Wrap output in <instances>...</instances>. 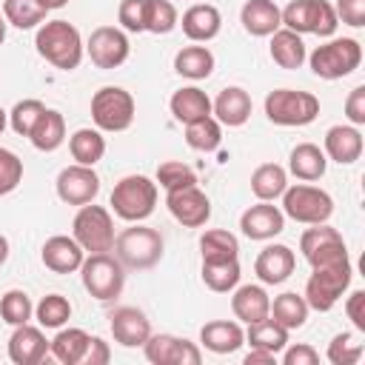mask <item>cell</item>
<instances>
[{
  "label": "cell",
  "instance_id": "1",
  "mask_svg": "<svg viewBox=\"0 0 365 365\" xmlns=\"http://www.w3.org/2000/svg\"><path fill=\"white\" fill-rule=\"evenodd\" d=\"M34 46H37V54L51 63L54 68L60 71H74L83 60V37L77 31V26H71L68 20H48L37 29V37H34Z\"/></svg>",
  "mask_w": 365,
  "mask_h": 365
},
{
  "label": "cell",
  "instance_id": "2",
  "mask_svg": "<svg viewBox=\"0 0 365 365\" xmlns=\"http://www.w3.org/2000/svg\"><path fill=\"white\" fill-rule=\"evenodd\" d=\"M163 248H165L163 234L140 222L114 237V257L123 262V268H134V271L154 268L163 257Z\"/></svg>",
  "mask_w": 365,
  "mask_h": 365
},
{
  "label": "cell",
  "instance_id": "3",
  "mask_svg": "<svg viewBox=\"0 0 365 365\" xmlns=\"http://www.w3.org/2000/svg\"><path fill=\"white\" fill-rule=\"evenodd\" d=\"M157 182L145 174H128L111 188V211L125 222H143L154 214Z\"/></svg>",
  "mask_w": 365,
  "mask_h": 365
},
{
  "label": "cell",
  "instance_id": "4",
  "mask_svg": "<svg viewBox=\"0 0 365 365\" xmlns=\"http://www.w3.org/2000/svg\"><path fill=\"white\" fill-rule=\"evenodd\" d=\"M311 71L322 80H339L359 68L362 63V46L354 37H336L322 46H317L308 57Z\"/></svg>",
  "mask_w": 365,
  "mask_h": 365
},
{
  "label": "cell",
  "instance_id": "5",
  "mask_svg": "<svg viewBox=\"0 0 365 365\" xmlns=\"http://www.w3.org/2000/svg\"><path fill=\"white\" fill-rule=\"evenodd\" d=\"M80 277H83V288L100 299V302H111L123 294L125 285V268L117 257H111L108 251L103 254H88L80 265Z\"/></svg>",
  "mask_w": 365,
  "mask_h": 365
},
{
  "label": "cell",
  "instance_id": "6",
  "mask_svg": "<svg viewBox=\"0 0 365 365\" xmlns=\"http://www.w3.org/2000/svg\"><path fill=\"white\" fill-rule=\"evenodd\" d=\"M282 26L297 34H317L331 37L339 26L336 11L328 0H291L285 9H279Z\"/></svg>",
  "mask_w": 365,
  "mask_h": 365
},
{
  "label": "cell",
  "instance_id": "7",
  "mask_svg": "<svg viewBox=\"0 0 365 365\" xmlns=\"http://www.w3.org/2000/svg\"><path fill=\"white\" fill-rule=\"evenodd\" d=\"M265 117L274 125H308L319 117V100L311 91L274 88L265 97Z\"/></svg>",
  "mask_w": 365,
  "mask_h": 365
},
{
  "label": "cell",
  "instance_id": "8",
  "mask_svg": "<svg viewBox=\"0 0 365 365\" xmlns=\"http://www.w3.org/2000/svg\"><path fill=\"white\" fill-rule=\"evenodd\" d=\"M71 237L88 254L111 251L114 248V220H111V211L103 208V205H94V202L80 205V211L74 214V222H71Z\"/></svg>",
  "mask_w": 365,
  "mask_h": 365
},
{
  "label": "cell",
  "instance_id": "9",
  "mask_svg": "<svg viewBox=\"0 0 365 365\" xmlns=\"http://www.w3.org/2000/svg\"><path fill=\"white\" fill-rule=\"evenodd\" d=\"M282 214L302 222V225H319L328 222L334 214V200L328 191L308 185V182H297L291 188L282 191Z\"/></svg>",
  "mask_w": 365,
  "mask_h": 365
},
{
  "label": "cell",
  "instance_id": "10",
  "mask_svg": "<svg viewBox=\"0 0 365 365\" xmlns=\"http://www.w3.org/2000/svg\"><path fill=\"white\" fill-rule=\"evenodd\" d=\"M351 277H354L351 259L348 262H336V265H319V268H314V274L305 282V294H302L305 302H308V308L322 311V314L331 311L339 302V297L348 291Z\"/></svg>",
  "mask_w": 365,
  "mask_h": 365
},
{
  "label": "cell",
  "instance_id": "11",
  "mask_svg": "<svg viewBox=\"0 0 365 365\" xmlns=\"http://www.w3.org/2000/svg\"><path fill=\"white\" fill-rule=\"evenodd\" d=\"M91 120L100 131H125L134 123V97L120 86H103L91 97Z\"/></svg>",
  "mask_w": 365,
  "mask_h": 365
},
{
  "label": "cell",
  "instance_id": "12",
  "mask_svg": "<svg viewBox=\"0 0 365 365\" xmlns=\"http://www.w3.org/2000/svg\"><path fill=\"white\" fill-rule=\"evenodd\" d=\"M299 251H302V257L311 262V268L348 262L345 240H342V234H339L336 228H331L328 222H319V225L305 228L302 237H299Z\"/></svg>",
  "mask_w": 365,
  "mask_h": 365
},
{
  "label": "cell",
  "instance_id": "13",
  "mask_svg": "<svg viewBox=\"0 0 365 365\" xmlns=\"http://www.w3.org/2000/svg\"><path fill=\"white\" fill-rule=\"evenodd\" d=\"M86 51L91 57V63L97 68H120L125 60H128V51H131V43L125 37L123 29L117 26H97L86 43Z\"/></svg>",
  "mask_w": 365,
  "mask_h": 365
},
{
  "label": "cell",
  "instance_id": "14",
  "mask_svg": "<svg viewBox=\"0 0 365 365\" xmlns=\"http://www.w3.org/2000/svg\"><path fill=\"white\" fill-rule=\"evenodd\" d=\"M57 197L66 202V205H86V202H94V197L100 194V177L94 171V165H66L60 174H57Z\"/></svg>",
  "mask_w": 365,
  "mask_h": 365
},
{
  "label": "cell",
  "instance_id": "15",
  "mask_svg": "<svg viewBox=\"0 0 365 365\" xmlns=\"http://www.w3.org/2000/svg\"><path fill=\"white\" fill-rule=\"evenodd\" d=\"M143 351H145V359L154 365H200L202 362L200 348L174 334H151L143 342Z\"/></svg>",
  "mask_w": 365,
  "mask_h": 365
},
{
  "label": "cell",
  "instance_id": "16",
  "mask_svg": "<svg viewBox=\"0 0 365 365\" xmlns=\"http://www.w3.org/2000/svg\"><path fill=\"white\" fill-rule=\"evenodd\" d=\"M165 205L171 217L185 228H200L211 217V200L197 185H185L177 191H165Z\"/></svg>",
  "mask_w": 365,
  "mask_h": 365
},
{
  "label": "cell",
  "instance_id": "17",
  "mask_svg": "<svg viewBox=\"0 0 365 365\" xmlns=\"http://www.w3.org/2000/svg\"><path fill=\"white\" fill-rule=\"evenodd\" d=\"M108 325H111V336L114 342H120L123 348H137L151 336V322L148 317L134 308V305H120L108 314Z\"/></svg>",
  "mask_w": 365,
  "mask_h": 365
},
{
  "label": "cell",
  "instance_id": "18",
  "mask_svg": "<svg viewBox=\"0 0 365 365\" xmlns=\"http://www.w3.org/2000/svg\"><path fill=\"white\" fill-rule=\"evenodd\" d=\"M240 228H242V234L248 240H274L277 234L285 231V214H282V208L259 200L257 205L242 211Z\"/></svg>",
  "mask_w": 365,
  "mask_h": 365
},
{
  "label": "cell",
  "instance_id": "19",
  "mask_svg": "<svg viewBox=\"0 0 365 365\" xmlns=\"http://www.w3.org/2000/svg\"><path fill=\"white\" fill-rule=\"evenodd\" d=\"M40 259L48 271L54 274H74L80 271L83 259H86V251L80 248V242L74 237H66V234H54L43 242V251H40Z\"/></svg>",
  "mask_w": 365,
  "mask_h": 365
},
{
  "label": "cell",
  "instance_id": "20",
  "mask_svg": "<svg viewBox=\"0 0 365 365\" xmlns=\"http://www.w3.org/2000/svg\"><path fill=\"white\" fill-rule=\"evenodd\" d=\"M297 268V257L288 245H265L254 259V274L262 285H279L285 282Z\"/></svg>",
  "mask_w": 365,
  "mask_h": 365
},
{
  "label": "cell",
  "instance_id": "21",
  "mask_svg": "<svg viewBox=\"0 0 365 365\" xmlns=\"http://www.w3.org/2000/svg\"><path fill=\"white\" fill-rule=\"evenodd\" d=\"M48 354V339L40 328L34 325H17L14 334L9 336V359L14 365H37Z\"/></svg>",
  "mask_w": 365,
  "mask_h": 365
},
{
  "label": "cell",
  "instance_id": "22",
  "mask_svg": "<svg viewBox=\"0 0 365 365\" xmlns=\"http://www.w3.org/2000/svg\"><path fill=\"white\" fill-rule=\"evenodd\" d=\"M251 108H254V103H251L248 91L240 88V86H228V88H222V91L217 94V100L211 103V114H214V120H217L220 125H228V128H240V125H245L248 117H251Z\"/></svg>",
  "mask_w": 365,
  "mask_h": 365
},
{
  "label": "cell",
  "instance_id": "23",
  "mask_svg": "<svg viewBox=\"0 0 365 365\" xmlns=\"http://www.w3.org/2000/svg\"><path fill=\"white\" fill-rule=\"evenodd\" d=\"M180 26H182V34L191 43H208V40H214L220 34L222 17H220L217 6H211V3H194V6H188L182 11Z\"/></svg>",
  "mask_w": 365,
  "mask_h": 365
},
{
  "label": "cell",
  "instance_id": "24",
  "mask_svg": "<svg viewBox=\"0 0 365 365\" xmlns=\"http://www.w3.org/2000/svg\"><path fill=\"white\" fill-rule=\"evenodd\" d=\"M240 23L251 37H271L282 26L279 6L274 0H245L240 9Z\"/></svg>",
  "mask_w": 365,
  "mask_h": 365
},
{
  "label": "cell",
  "instance_id": "25",
  "mask_svg": "<svg viewBox=\"0 0 365 365\" xmlns=\"http://www.w3.org/2000/svg\"><path fill=\"white\" fill-rule=\"evenodd\" d=\"M325 157L339 163V165H351L359 160L362 154V134L356 125H331L325 131Z\"/></svg>",
  "mask_w": 365,
  "mask_h": 365
},
{
  "label": "cell",
  "instance_id": "26",
  "mask_svg": "<svg viewBox=\"0 0 365 365\" xmlns=\"http://www.w3.org/2000/svg\"><path fill=\"white\" fill-rule=\"evenodd\" d=\"M200 342L211 354H234L245 345V331L231 319H214V322L202 325Z\"/></svg>",
  "mask_w": 365,
  "mask_h": 365
},
{
  "label": "cell",
  "instance_id": "27",
  "mask_svg": "<svg viewBox=\"0 0 365 365\" xmlns=\"http://www.w3.org/2000/svg\"><path fill=\"white\" fill-rule=\"evenodd\" d=\"M231 311L245 325L259 322V319H265L271 314V297L265 294L262 285H240V288H234Z\"/></svg>",
  "mask_w": 365,
  "mask_h": 365
},
{
  "label": "cell",
  "instance_id": "28",
  "mask_svg": "<svg viewBox=\"0 0 365 365\" xmlns=\"http://www.w3.org/2000/svg\"><path fill=\"white\" fill-rule=\"evenodd\" d=\"M168 108H171L174 120L185 125V123H194V120L208 117V114H211V100H208V94H205L202 88L185 86V88H180V91L171 94Z\"/></svg>",
  "mask_w": 365,
  "mask_h": 365
},
{
  "label": "cell",
  "instance_id": "29",
  "mask_svg": "<svg viewBox=\"0 0 365 365\" xmlns=\"http://www.w3.org/2000/svg\"><path fill=\"white\" fill-rule=\"evenodd\" d=\"M288 168H291V174H294L297 180L314 182V180H319V177L325 174L328 157H325V151H322L319 145H314V143H299V145L291 151V157H288Z\"/></svg>",
  "mask_w": 365,
  "mask_h": 365
},
{
  "label": "cell",
  "instance_id": "30",
  "mask_svg": "<svg viewBox=\"0 0 365 365\" xmlns=\"http://www.w3.org/2000/svg\"><path fill=\"white\" fill-rule=\"evenodd\" d=\"M305 43H302V34L291 31V29H277L271 34V60L279 66V68H299L305 63Z\"/></svg>",
  "mask_w": 365,
  "mask_h": 365
},
{
  "label": "cell",
  "instance_id": "31",
  "mask_svg": "<svg viewBox=\"0 0 365 365\" xmlns=\"http://www.w3.org/2000/svg\"><path fill=\"white\" fill-rule=\"evenodd\" d=\"M29 140H31V145L37 151H57L63 145V140H66V120H63V114L54 111V108H46L40 114V120L34 123Z\"/></svg>",
  "mask_w": 365,
  "mask_h": 365
},
{
  "label": "cell",
  "instance_id": "32",
  "mask_svg": "<svg viewBox=\"0 0 365 365\" xmlns=\"http://www.w3.org/2000/svg\"><path fill=\"white\" fill-rule=\"evenodd\" d=\"M214 54L205 46H185L174 54V71L188 80H205L214 71Z\"/></svg>",
  "mask_w": 365,
  "mask_h": 365
},
{
  "label": "cell",
  "instance_id": "33",
  "mask_svg": "<svg viewBox=\"0 0 365 365\" xmlns=\"http://www.w3.org/2000/svg\"><path fill=\"white\" fill-rule=\"evenodd\" d=\"M285 188H288V171H285L282 165H277V163H262V165L254 168V174H251V191H254L257 200L271 202V200L282 197Z\"/></svg>",
  "mask_w": 365,
  "mask_h": 365
},
{
  "label": "cell",
  "instance_id": "34",
  "mask_svg": "<svg viewBox=\"0 0 365 365\" xmlns=\"http://www.w3.org/2000/svg\"><path fill=\"white\" fill-rule=\"evenodd\" d=\"M308 302H305V297L302 294H297V291H285V294H279V297H274V302H271V319H277L282 328H288V331H297V328H302L305 325V319H308Z\"/></svg>",
  "mask_w": 365,
  "mask_h": 365
},
{
  "label": "cell",
  "instance_id": "35",
  "mask_svg": "<svg viewBox=\"0 0 365 365\" xmlns=\"http://www.w3.org/2000/svg\"><path fill=\"white\" fill-rule=\"evenodd\" d=\"M245 342L251 348H259V351H268V354H279L288 345V328H282L277 319L265 317V319L248 325Z\"/></svg>",
  "mask_w": 365,
  "mask_h": 365
},
{
  "label": "cell",
  "instance_id": "36",
  "mask_svg": "<svg viewBox=\"0 0 365 365\" xmlns=\"http://www.w3.org/2000/svg\"><path fill=\"white\" fill-rule=\"evenodd\" d=\"M88 339L91 336L83 328H60V334L48 342V351L63 365H80V359L88 348Z\"/></svg>",
  "mask_w": 365,
  "mask_h": 365
},
{
  "label": "cell",
  "instance_id": "37",
  "mask_svg": "<svg viewBox=\"0 0 365 365\" xmlns=\"http://www.w3.org/2000/svg\"><path fill=\"white\" fill-rule=\"evenodd\" d=\"M68 151L80 165H97L106 154V137L100 128H77L68 137Z\"/></svg>",
  "mask_w": 365,
  "mask_h": 365
},
{
  "label": "cell",
  "instance_id": "38",
  "mask_svg": "<svg viewBox=\"0 0 365 365\" xmlns=\"http://www.w3.org/2000/svg\"><path fill=\"white\" fill-rule=\"evenodd\" d=\"M200 251H202V262H214V259H237L240 254V240L225 231V228H211L200 237Z\"/></svg>",
  "mask_w": 365,
  "mask_h": 365
},
{
  "label": "cell",
  "instance_id": "39",
  "mask_svg": "<svg viewBox=\"0 0 365 365\" xmlns=\"http://www.w3.org/2000/svg\"><path fill=\"white\" fill-rule=\"evenodd\" d=\"M202 282L217 291V294H228L240 285V262L237 259H214V262H202Z\"/></svg>",
  "mask_w": 365,
  "mask_h": 365
},
{
  "label": "cell",
  "instance_id": "40",
  "mask_svg": "<svg viewBox=\"0 0 365 365\" xmlns=\"http://www.w3.org/2000/svg\"><path fill=\"white\" fill-rule=\"evenodd\" d=\"M46 6L40 0H3V17L14 29H34L46 20Z\"/></svg>",
  "mask_w": 365,
  "mask_h": 365
},
{
  "label": "cell",
  "instance_id": "41",
  "mask_svg": "<svg viewBox=\"0 0 365 365\" xmlns=\"http://www.w3.org/2000/svg\"><path fill=\"white\" fill-rule=\"evenodd\" d=\"M185 143L194 148V151H214L220 148L222 143V125L208 114L202 120H194V123H185Z\"/></svg>",
  "mask_w": 365,
  "mask_h": 365
},
{
  "label": "cell",
  "instance_id": "42",
  "mask_svg": "<svg viewBox=\"0 0 365 365\" xmlns=\"http://www.w3.org/2000/svg\"><path fill=\"white\" fill-rule=\"evenodd\" d=\"M34 317L43 328H63L71 319V302L63 294H48L34 305Z\"/></svg>",
  "mask_w": 365,
  "mask_h": 365
},
{
  "label": "cell",
  "instance_id": "43",
  "mask_svg": "<svg viewBox=\"0 0 365 365\" xmlns=\"http://www.w3.org/2000/svg\"><path fill=\"white\" fill-rule=\"evenodd\" d=\"M31 314H34V305H31L26 291L11 288V291H6L0 297V317H3V322L17 328V325H26L31 319Z\"/></svg>",
  "mask_w": 365,
  "mask_h": 365
},
{
  "label": "cell",
  "instance_id": "44",
  "mask_svg": "<svg viewBox=\"0 0 365 365\" xmlns=\"http://www.w3.org/2000/svg\"><path fill=\"white\" fill-rule=\"evenodd\" d=\"M180 23V14L171 0H145V31L168 34Z\"/></svg>",
  "mask_w": 365,
  "mask_h": 365
},
{
  "label": "cell",
  "instance_id": "45",
  "mask_svg": "<svg viewBox=\"0 0 365 365\" xmlns=\"http://www.w3.org/2000/svg\"><path fill=\"white\" fill-rule=\"evenodd\" d=\"M43 111H46V106H43L40 100H34V97L20 100V103L9 111V125L14 128V134L29 137V134H31V128H34V123L40 120V114H43Z\"/></svg>",
  "mask_w": 365,
  "mask_h": 365
},
{
  "label": "cell",
  "instance_id": "46",
  "mask_svg": "<svg viewBox=\"0 0 365 365\" xmlns=\"http://www.w3.org/2000/svg\"><path fill=\"white\" fill-rule=\"evenodd\" d=\"M157 182L165 191H177V188H185V185H197V174H194L191 165H185L180 160H168L157 168Z\"/></svg>",
  "mask_w": 365,
  "mask_h": 365
},
{
  "label": "cell",
  "instance_id": "47",
  "mask_svg": "<svg viewBox=\"0 0 365 365\" xmlns=\"http://www.w3.org/2000/svg\"><path fill=\"white\" fill-rule=\"evenodd\" d=\"M20 182H23V160L11 148L0 145V197L11 194Z\"/></svg>",
  "mask_w": 365,
  "mask_h": 365
},
{
  "label": "cell",
  "instance_id": "48",
  "mask_svg": "<svg viewBox=\"0 0 365 365\" xmlns=\"http://www.w3.org/2000/svg\"><path fill=\"white\" fill-rule=\"evenodd\" d=\"M325 356H328L331 365H354L362 356V345H354L351 342V334H336L328 342V354Z\"/></svg>",
  "mask_w": 365,
  "mask_h": 365
},
{
  "label": "cell",
  "instance_id": "49",
  "mask_svg": "<svg viewBox=\"0 0 365 365\" xmlns=\"http://www.w3.org/2000/svg\"><path fill=\"white\" fill-rule=\"evenodd\" d=\"M117 20L125 31H145V0H123L117 9Z\"/></svg>",
  "mask_w": 365,
  "mask_h": 365
},
{
  "label": "cell",
  "instance_id": "50",
  "mask_svg": "<svg viewBox=\"0 0 365 365\" xmlns=\"http://www.w3.org/2000/svg\"><path fill=\"white\" fill-rule=\"evenodd\" d=\"M334 11H336V20H342L345 26H354V29L365 26V0H336Z\"/></svg>",
  "mask_w": 365,
  "mask_h": 365
},
{
  "label": "cell",
  "instance_id": "51",
  "mask_svg": "<svg viewBox=\"0 0 365 365\" xmlns=\"http://www.w3.org/2000/svg\"><path fill=\"white\" fill-rule=\"evenodd\" d=\"M279 354H282V365H317L319 362V354L305 342L285 345Z\"/></svg>",
  "mask_w": 365,
  "mask_h": 365
},
{
  "label": "cell",
  "instance_id": "52",
  "mask_svg": "<svg viewBox=\"0 0 365 365\" xmlns=\"http://www.w3.org/2000/svg\"><path fill=\"white\" fill-rule=\"evenodd\" d=\"M345 117L351 120V125H365V86L351 88L345 100Z\"/></svg>",
  "mask_w": 365,
  "mask_h": 365
},
{
  "label": "cell",
  "instance_id": "53",
  "mask_svg": "<svg viewBox=\"0 0 365 365\" xmlns=\"http://www.w3.org/2000/svg\"><path fill=\"white\" fill-rule=\"evenodd\" d=\"M108 359H111L108 342L100 339V336H91V339H88V348H86V354H83V359H80V365H106Z\"/></svg>",
  "mask_w": 365,
  "mask_h": 365
},
{
  "label": "cell",
  "instance_id": "54",
  "mask_svg": "<svg viewBox=\"0 0 365 365\" xmlns=\"http://www.w3.org/2000/svg\"><path fill=\"white\" fill-rule=\"evenodd\" d=\"M345 314L356 331H365V291H354L345 302Z\"/></svg>",
  "mask_w": 365,
  "mask_h": 365
},
{
  "label": "cell",
  "instance_id": "55",
  "mask_svg": "<svg viewBox=\"0 0 365 365\" xmlns=\"http://www.w3.org/2000/svg\"><path fill=\"white\" fill-rule=\"evenodd\" d=\"M277 365V354H268V351H259V348H251L245 354V365Z\"/></svg>",
  "mask_w": 365,
  "mask_h": 365
},
{
  "label": "cell",
  "instance_id": "56",
  "mask_svg": "<svg viewBox=\"0 0 365 365\" xmlns=\"http://www.w3.org/2000/svg\"><path fill=\"white\" fill-rule=\"evenodd\" d=\"M6 259H9V240L0 234V265H3Z\"/></svg>",
  "mask_w": 365,
  "mask_h": 365
},
{
  "label": "cell",
  "instance_id": "57",
  "mask_svg": "<svg viewBox=\"0 0 365 365\" xmlns=\"http://www.w3.org/2000/svg\"><path fill=\"white\" fill-rule=\"evenodd\" d=\"M43 6H46V11H54V9H63L68 0H40Z\"/></svg>",
  "mask_w": 365,
  "mask_h": 365
},
{
  "label": "cell",
  "instance_id": "58",
  "mask_svg": "<svg viewBox=\"0 0 365 365\" xmlns=\"http://www.w3.org/2000/svg\"><path fill=\"white\" fill-rule=\"evenodd\" d=\"M6 26H9L6 17H0V46H3V40H6Z\"/></svg>",
  "mask_w": 365,
  "mask_h": 365
},
{
  "label": "cell",
  "instance_id": "59",
  "mask_svg": "<svg viewBox=\"0 0 365 365\" xmlns=\"http://www.w3.org/2000/svg\"><path fill=\"white\" fill-rule=\"evenodd\" d=\"M6 123H9V114L0 108V134H3V128H6Z\"/></svg>",
  "mask_w": 365,
  "mask_h": 365
},
{
  "label": "cell",
  "instance_id": "60",
  "mask_svg": "<svg viewBox=\"0 0 365 365\" xmlns=\"http://www.w3.org/2000/svg\"><path fill=\"white\" fill-rule=\"evenodd\" d=\"M0 3H3V0H0Z\"/></svg>",
  "mask_w": 365,
  "mask_h": 365
}]
</instances>
